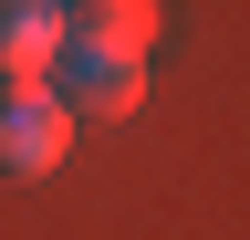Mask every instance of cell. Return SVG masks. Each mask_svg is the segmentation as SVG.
Wrapping results in <instances>:
<instances>
[{
	"mask_svg": "<svg viewBox=\"0 0 250 240\" xmlns=\"http://www.w3.org/2000/svg\"><path fill=\"white\" fill-rule=\"evenodd\" d=\"M62 63V0H0V84H52Z\"/></svg>",
	"mask_w": 250,
	"mask_h": 240,
	"instance_id": "277c9868",
	"label": "cell"
},
{
	"mask_svg": "<svg viewBox=\"0 0 250 240\" xmlns=\"http://www.w3.org/2000/svg\"><path fill=\"white\" fill-rule=\"evenodd\" d=\"M52 94L73 105V126H115V115H136V105H146V63L62 42V63H52Z\"/></svg>",
	"mask_w": 250,
	"mask_h": 240,
	"instance_id": "7a4b0ae2",
	"label": "cell"
},
{
	"mask_svg": "<svg viewBox=\"0 0 250 240\" xmlns=\"http://www.w3.org/2000/svg\"><path fill=\"white\" fill-rule=\"evenodd\" d=\"M73 105L52 84H0V177H52L73 157Z\"/></svg>",
	"mask_w": 250,
	"mask_h": 240,
	"instance_id": "6da1fadb",
	"label": "cell"
},
{
	"mask_svg": "<svg viewBox=\"0 0 250 240\" xmlns=\"http://www.w3.org/2000/svg\"><path fill=\"white\" fill-rule=\"evenodd\" d=\"M156 32H167V11H156V0H73V11H62V42H83V52H125V63H146Z\"/></svg>",
	"mask_w": 250,
	"mask_h": 240,
	"instance_id": "3957f363",
	"label": "cell"
},
{
	"mask_svg": "<svg viewBox=\"0 0 250 240\" xmlns=\"http://www.w3.org/2000/svg\"><path fill=\"white\" fill-rule=\"evenodd\" d=\"M62 11H73V0H62Z\"/></svg>",
	"mask_w": 250,
	"mask_h": 240,
	"instance_id": "5b68a950",
	"label": "cell"
}]
</instances>
